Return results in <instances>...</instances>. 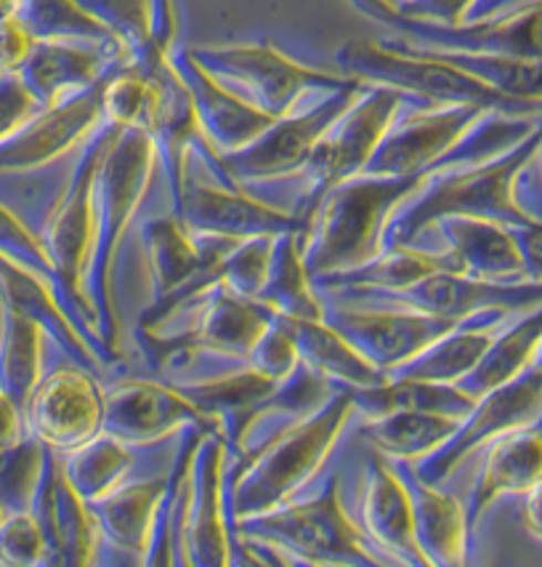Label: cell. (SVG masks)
I'll return each instance as SVG.
<instances>
[{"label": "cell", "mask_w": 542, "mask_h": 567, "mask_svg": "<svg viewBox=\"0 0 542 567\" xmlns=\"http://www.w3.org/2000/svg\"><path fill=\"white\" fill-rule=\"evenodd\" d=\"M542 144V123L524 142L492 161L473 166L445 168L426 182L413 200H407L394 216L386 233V248L418 246L420 237L431 233L441 219L466 216L521 227L534 219L519 200V182L538 157Z\"/></svg>", "instance_id": "6da1fadb"}, {"label": "cell", "mask_w": 542, "mask_h": 567, "mask_svg": "<svg viewBox=\"0 0 542 567\" xmlns=\"http://www.w3.org/2000/svg\"><path fill=\"white\" fill-rule=\"evenodd\" d=\"M439 171L415 176H354L335 184L316 206L303 235V261L312 280L348 272L378 259L386 233L407 200Z\"/></svg>", "instance_id": "7a4b0ae2"}, {"label": "cell", "mask_w": 542, "mask_h": 567, "mask_svg": "<svg viewBox=\"0 0 542 567\" xmlns=\"http://www.w3.org/2000/svg\"><path fill=\"white\" fill-rule=\"evenodd\" d=\"M157 163H160V155H157L149 134L138 128L112 125V136L96 168L94 248H91L88 269H85L83 280V293L94 309L96 331L112 352L117 347L112 269H115V256L125 229L134 221L144 197L149 193Z\"/></svg>", "instance_id": "3957f363"}, {"label": "cell", "mask_w": 542, "mask_h": 567, "mask_svg": "<svg viewBox=\"0 0 542 567\" xmlns=\"http://www.w3.org/2000/svg\"><path fill=\"white\" fill-rule=\"evenodd\" d=\"M354 415L352 392L335 389L325 405L277 434L248 464L229 466L231 523L261 517L295 501L325 466Z\"/></svg>", "instance_id": "277c9868"}, {"label": "cell", "mask_w": 542, "mask_h": 567, "mask_svg": "<svg viewBox=\"0 0 542 567\" xmlns=\"http://www.w3.org/2000/svg\"><path fill=\"white\" fill-rule=\"evenodd\" d=\"M335 59L343 75L359 83L402 91L423 104L479 107L505 117H542L540 104H527L500 94L471 72L455 68L445 56L402 41H348Z\"/></svg>", "instance_id": "5b68a950"}, {"label": "cell", "mask_w": 542, "mask_h": 567, "mask_svg": "<svg viewBox=\"0 0 542 567\" xmlns=\"http://www.w3.org/2000/svg\"><path fill=\"white\" fill-rule=\"evenodd\" d=\"M234 536L309 567H396L369 544L341 501L338 480L312 498L234 523Z\"/></svg>", "instance_id": "8992f818"}, {"label": "cell", "mask_w": 542, "mask_h": 567, "mask_svg": "<svg viewBox=\"0 0 542 567\" xmlns=\"http://www.w3.org/2000/svg\"><path fill=\"white\" fill-rule=\"evenodd\" d=\"M362 89L365 83L356 81L348 89L301 104L290 115L277 117L256 142L231 155H216L205 142L197 144V153L218 182L234 184V187L303 176L320 138L327 134L330 125L338 121L343 112L352 107Z\"/></svg>", "instance_id": "52a82bcc"}, {"label": "cell", "mask_w": 542, "mask_h": 567, "mask_svg": "<svg viewBox=\"0 0 542 567\" xmlns=\"http://www.w3.org/2000/svg\"><path fill=\"white\" fill-rule=\"evenodd\" d=\"M191 59L218 83L248 99L267 115L285 117L316 96L335 94L356 81L295 62L269 43H231L189 49Z\"/></svg>", "instance_id": "ba28073f"}, {"label": "cell", "mask_w": 542, "mask_h": 567, "mask_svg": "<svg viewBox=\"0 0 542 567\" xmlns=\"http://www.w3.org/2000/svg\"><path fill=\"white\" fill-rule=\"evenodd\" d=\"M352 6L375 24L392 30L396 41L415 49L542 62V0H524L455 28L402 17L388 0H352Z\"/></svg>", "instance_id": "9c48e42d"}, {"label": "cell", "mask_w": 542, "mask_h": 567, "mask_svg": "<svg viewBox=\"0 0 542 567\" xmlns=\"http://www.w3.org/2000/svg\"><path fill=\"white\" fill-rule=\"evenodd\" d=\"M413 102H418V99H409L402 91L386 89V85L365 83V89L354 99L352 107L330 125L327 134L314 147L306 171H303L306 193H303L301 203L293 210L301 224V243L322 197L335 184L365 174L375 150L381 147V142L392 131L399 112Z\"/></svg>", "instance_id": "30bf717a"}, {"label": "cell", "mask_w": 542, "mask_h": 567, "mask_svg": "<svg viewBox=\"0 0 542 567\" xmlns=\"http://www.w3.org/2000/svg\"><path fill=\"white\" fill-rule=\"evenodd\" d=\"M227 443L218 430H205L191 451L178 504L176 533L191 567H229L234 523L229 514Z\"/></svg>", "instance_id": "8fae6325"}, {"label": "cell", "mask_w": 542, "mask_h": 567, "mask_svg": "<svg viewBox=\"0 0 542 567\" xmlns=\"http://www.w3.org/2000/svg\"><path fill=\"white\" fill-rule=\"evenodd\" d=\"M335 305L354 307H399L431 315L449 322H468L489 312H527L542 305V286L538 282H489L476 277L441 269L423 277L420 282L394 293H333Z\"/></svg>", "instance_id": "7c38bea8"}, {"label": "cell", "mask_w": 542, "mask_h": 567, "mask_svg": "<svg viewBox=\"0 0 542 567\" xmlns=\"http://www.w3.org/2000/svg\"><path fill=\"white\" fill-rule=\"evenodd\" d=\"M492 112L455 104H407L399 112L365 174L369 176H415L445 171L449 153Z\"/></svg>", "instance_id": "4fadbf2b"}, {"label": "cell", "mask_w": 542, "mask_h": 567, "mask_svg": "<svg viewBox=\"0 0 542 567\" xmlns=\"http://www.w3.org/2000/svg\"><path fill=\"white\" fill-rule=\"evenodd\" d=\"M542 421V373L529 368L524 375L502 384L484 398L476 400L471 413L460 421L458 430L431 458L420 461L413 470L426 483H445L458 466L473 453L484 451L505 434L529 430Z\"/></svg>", "instance_id": "5bb4252c"}, {"label": "cell", "mask_w": 542, "mask_h": 567, "mask_svg": "<svg viewBox=\"0 0 542 567\" xmlns=\"http://www.w3.org/2000/svg\"><path fill=\"white\" fill-rule=\"evenodd\" d=\"M102 421L104 386L96 373L72 362L45 373L24 405L28 434L59 456L102 434Z\"/></svg>", "instance_id": "9a60e30c"}, {"label": "cell", "mask_w": 542, "mask_h": 567, "mask_svg": "<svg viewBox=\"0 0 542 567\" xmlns=\"http://www.w3.org/2000/svg\"><path fill=\"white\" fill-rule=\"evenodd\" d=\"M325 320L356 352L383 373L399 371L409 360L426 352L434 341L460 326L431 315L399 307H354L325 301Z\"/></svg>", "instance_id": "2e32d148"}, {"label": "cell", "mask_w": 542, "mask_h": 567, "mask_svg": "<svg viewBox=\"0 0 542 567\" xmlns=\"http://www.w3.org/2000/svg\"><path fill=\"white\" fill-rule=\"evenodd\" d=\"M115 72L67 102L38 110L17 134L0 142V176L41 171L70 155L72 150L83 147L104 125V89Z\"/></svg>", "instance_id": "e0dca14e"}, {"label": "cell", "mask_w": 542, "mask_h": 567, "mask_svg": "<svg viewBox=\"0 0 542 567\" xmlns=\"http://www.w3.org/2000/svg\"><path fill=\"white\" fill-rule=\"evenodd\" d=\"M174 214L197 237H221V240L240 243L250 237L301 233L293 210L258 200L234 184L195 179L189 171L184 174V187L174 203Z\"/></svg>", "instance_id": "ac0fdd59"}, {"label": "cell", "mask_w": 542, "mask_h": 567, "mask_svg": "<svg viewBox=\"0 0 542 567\" xmlns=\"http://www.w3.org/2000/svg\"><path fill=\"white\" fill-rule=\"evenodd\" d=\"M195 426L216 430L170 381L121 379L104 389L102 432L123 445H157Z\"/></svg>", "instance_id": "d6986e66"}, {"label": "cell", "mask_w": 542, "mask_h": 567, "mask_svg": "<svg viewBox=\"0 0 542 567\" xmlns=\"http://www.w3.org/2000/svg\"><path fill=\"white\" fill-rule=\"evenodd\" d=\"M131 62L121 45L83 43V41H35L24 68L17 72L38 107H54L67 99L94 89Z\"/></svg>", "instance_id": "ffe728a7"}, {"label": "cell", "mask_w": 542, "mask_h": 567, "mask_svg": "<svg viewBox=\"0 0 542 567\" xmlns=\"http://www.w3.org/2000/svg\"><path fill=\"white\" fill-rule=\"evenodd\" d=\"M174 68L187 85L191 107L200 123L202 138L216 155H231L248 147L263 131L274 123V117L258 110L248 99L218 83L195 62L187 51H174Z\"/></svg>", "instance_id": "44dd1931"}, {"label": "cell", "mask_w": 542, "mask_h": 567, "mask_svg": "<svg viewBox=\"0 0 542 567\" xmlns=\"http://www.w3.org/2000/svg\"><path fill=\"white\" fill-rule=\"evenodd\" d=\"M362 530L396 567H431L415 530L413 501L402 477L383 458H369L362 487Z\"/></svg>", "instance_id": "7402d4cb"}, {"label": "cell", "mask_w": 542, "mask_h": 567, "mask_svg": "<svg viewBox=\"0 0 542 567\" xmlns=\"http://www.w3.org/2000/svg\"><path fill=\"white\" fill-rule=\"evenodd\" d=\"M178 392L187 398L202 419L216 426L227 443V451L234 453L240 445L244 430L250 426L258 408L271 398L277 381L263 379L253 368L237 365L221 373L195 375L187 381H170Z\"/></svg>", "instance_id": "603a6c76"}, {"label": "cell", "mask_w": 542, "mask_h": 567, "mask_svg": "<svg viewBox=\"0 0 542 567\" xmlns=\"http://www.w3.org/2000/svg\"><path fill=\"white\" fill-rule=\"evenodd\" d=\"M484 451L466 504L471 530L500 498L527 496L542 485V426L505 434Z\"/></svg>", "instance_id": "cb8c5ba5"}, {"label": "cell", "mask_w": 542, "mask_h": 567, "mask_svg": "<svg viewBox=\"0 0 542 567\" xmlns=\"http://www.w3.org/2000/svg\"><path fill=\"white\" fill-rule=\"evenodd\" d=\"M431 229L439 235V250L449 256L455 272L489 282L527 280L513 229L505 224L452 216L436 221Z\"/></svg>", "instance_id": "d4e9b609"}, {"label": "cell", "mask_w": 542, "mask_h": 567, "mask_svg": "<svg viewBox=\"0 0 542 567\" xmlns=\"http://www.w3.org/2000/svg\"><path fill=\"white\" fill-rule=\"evenodd\" d=\"M0 307L41 326L45 339L54 341L72 365H81L96 375L104 368V362L96 358L85 336L72 322L67 309L62 307L54 288L3 256H0Z\"/></svg>", "instance_id": "484cf974"}, {"label": "cell", "mask_w": 542, "mask_h": 567, "mask_svg": "<svg viewBox=\"0 0 542 567\" xmlns=\"http://www.w3.org/2000/svg\"><path fill=\"white\" fill-rule=\"evenodd\" d=\"M405 483L415 512V530L423 557L431 567H468V525L466 504L449 496L439 485L426 483L413 464H394Z\"/></svg>", "instance_id": "4316f807"}, {"label": "cell", "mask_w": 542, "mask_h": 567, "mask_svg": "<svg viewBox=\"0 0 542 567\" xmlns=\"http://www.w3.org/2000/svg\"><path fill=\"white\" fill-rule=\"evenodd\" d=\"M174 480L176 466L165 477L123 483L110 496L88 504L98 538L110 544L112 549L128 554V557H144L165 498H168L170 487H174Z\"/></svg>", "instance_id": "83f0119b"}, {"label": "cell", "mask_w": 542, "mask_h": 567, "mask_svg": "<svg viewBox=\"0 0 542 567\" xmlns=\"http://www.w3.org/2000/svg\"><path fill=\"white\" fill-rule=\"evenodd\" d=\"M441 269H452L447 254L434 248L418 246H394L386 248L378 259L362 264V267L348 269L316 280V291L325 293H394L405 291V288L420 282L423 277L441 272Z\"/></svg>", "instance_id": "f1b7e54d"}, {"label": "cell", "mask_w": 542, "mask_h": 567, "mask_svg": "<svg viewBox=\"0 0 542 567\" xmlns=\"http://www.w3.org/2000/svg\"><path fill=\"white\" fill-rule=\"evenodd\" d=\"M505 315L489 312L481 318L460 322L455 331L441 336L434 341L426 352L409 360L399 371L388 373L394 379H415V381H431V384H455L458 386L462 379L473 373L484 352L492 344L494 333H498L500 322Z\"/></svg>", "instance_id": "f546056e"}, {"label": "cell", "mask_w": 542, "mask_h": 567, "mask_svg": "<svg viewBox=\"0 0 542 567\" xmlns=\"http://www.w3.org/2000/svg\"><path fill=\"white\" fill-rule=\"evenodd\" d=\"M301 365L338 389H365L388 379L373 362L362 358L327 320H290Z\"/></svg>", "instance_id": "4dcf8cb0"}, {"label": "cell", "mask_w": 542, "mask_h": 567, "mask_svg": "<svg viewBox=\"0 0 542 567\" xmlns=\"http://www.w3.org/2000/svg\"><path fill=\"white\" fill-rule=\"evenodd\" d=\"M542 347V305L521 312V318L508 328H498L492 344L484 352L479 365L468 379L460 381V389L468 398L479 400L502 384L524 375L534 368Z\"/></svg>", "instance_id": "1f68e13d"}, {"label": "cell", "mask_w": 542, "mask_h": 567, "mask_svg": "<svg viewBox=\"0 0 542 567\" xmlns=\"http://www.w3.org/2000/svg\"><path fill=\"white\" fill-rule=\"evenodd\" d=\"M348 392L356 415L362 419H381L388 413H436L462 421L476 405V400L455 384H431V381L394 379V375H388L383 384L348 389Z\"/></svg>", "instance_id": "d6a6232c"}, {"label": "cell", "mask_w": 542, "mask_h": 567, "mask_svg": "<svg viewBox=\"0 0 542 567\" xmlns=\"http://www.w3.org/2000/svg\"><path fill=\"white\" fill-rule=\"evenodd\" d=\"M258 301L280 318L325 320V296L316 291L303 261L301 233L280 235L274 240L269 275Z\"/></svg>", "instance_id": "836d02e7"}, {"label": "cell", "mask_w": 542, "mask_h": 567, "mask_svg": "<svg viewBox=\"0 0 542 567\" xmlns=\"http://www.w3.org/2000/svg\"><path fill=\"white\" fill-rule=\"evenodd\" d=\"M460 421L436 413H388L365 419L359 434L392 464H420L452 437Z\"/></svg>", "instance_id": "e575fe53"}, {"label": "cell", "mask_w": 542, "mask_h": 567, "mask_svg": "<svg viewBox=\"0 0 542 567\" xmlns=\"http://www.w3.org/2000/svg\"><path fill=\"white\" fill-rule=\"evenodd\" d=\"M64 480L85 504L110 496L123 483H128V474L134 470V453L121 440L110 434H96L94 440L75 447V451L59 456Z\"/></svg>", "instance_id": "d590c367"}, {"label": "cell", "mask_w": 542, "mask_h": 567, "mask_svg": "<svg viewBox=\"0 0 542 567\" xmlns=\"http://www.w3.org/2000/svg\"><path fill=\"white\" fill-rule=\"evenodd\" d=\"M43 344L45 333L41 326L0 307V389L22 408V413L45 375Z\"/></svg>", "instance_id": "8d00e7d4"}, {"label": "cell", "mask_w": 542, "mask_h": 567, "mask_svg": "<svg viewBox=\"0 0 542 567\" xmlns=\"http://www.w3.org/2000/svg\"><path fill=\"white\" fill-rule=\"evenodd\" d=\"M19 22L35 41H83L121 45L112 32L85 14L75 0H19ZM123 49V45H121Z\"/></svg>", "instance_id": "74e56055"}, {"label": "cell", "mask_w": 542, "mask_h": 567, "mask_svg": "<svg viewBox=\"0 0 542 567\" xmlns=\"http://www.w3.org/2000/svg\"><path fill=\"white\" fill-rule=\"evenodd\" d=\"M75 3L121 41L131 64L144 72L163 68L152 56V0H75Z\"/></svg>", "instance_id": "f35d334b"}, {"label": "cell", "mask_w": 542, "mask_h": 567, "mask_svg": "<svg viewBox=\"0 0 542 567\" xmlns=\"http://www.w3.org/2000/svg\"><path fill=\"white\" fill-rule=\"evenodd\" d=\"M45 453L49 447L32 434L0 451V509L6 514L30 512L43 477Z\"/></svg>", "instance_id": "ab89813d"}, {"label": "cell", "mask_w": 542, "mask_h": 567, "mask_svg": "<svg viewBox=\"0 0 542 567\" xmlns=\"http://www.w3.org/2000/svg\"><path fill=\"white\" fill-rule=\"evenodd\" d=\"M0 256L49 282V286L56 291L59 301H62L59 275H56L54 264H51V256L43 246L41 235L19 219V216L9 206H6V203H0Z\"/></svg>", "instance_id": "60d3db41"}, {"label": "cell", "mask_w": 542, "mask_h": 567, "mask_svg": "<svg viewBox=\"0 0 542 567\" xmlns=\"http://www.w3.org/2000/svg\"><path fill=\"white\" fill-rule=\"evenodd\" d=\"M274 240L277 237H250V240L237 243L221 264V286L244 299L258 301L269 275Z\"/></svg>", "instance_id": "b9f144b4"}, {"label": "cell", "mask_w": 542, "mask_h": 567, "mask_svg": "<svg viewBox=\"0 0 542 567\" xmlns=\"http://www.w3.org/2000/svg\"><path fill=\"white\" fill-rule=\"evenodd\" d=\"M200 432H205V426H195V430H189V437H187L189 443H184L181 453H178L174 487H170L168 498H165V504L160 509V517H157V523H155V530H152L149 546L142 557L144 567H176V549H174L176 509H178V498H181L184 477H187V470H189L191 451H195V443H197V437H200Z\"/></svg>", "instance_id": "7bdbcfd3"}, {"label": "cell", "mask_w": 542, "mask_h": 567, "mask_svg": "<svg viewBox=\"0 0 542 567\" xmlns=\"http://www.w3.org/2000/svg\"><path fill=\"white\" fill-rule=\"evenodd\" d=\"M244 365L253 368V371L261 373L263 379L277 381V384H282V381L299 371L301 358L299 349H295V339L293 331H290L288 318L274 315L271 326L263 331L261 339L256 341V347L250 349Z\"/></svg>", "instance_id": "ee69618b"}, {"label": "cell", "mask_w": 542, "mask_h": 567, "mask_svg": "<svg viewBox=\"0 0 542 567\" xmlns=\"http://www.w3.org/2000/svg\"><path fill=\"white\" fill-rule=\"evenodd\" d=\"M45 538L32 512L6 514L0 525V567H43Z\"/></svg>", "instance_id": "f6af8a7d"}, {"label": "cell", "mask_w": 542, "mask_h": 567, "mask_svg": "<svg viewBox=\"0 0 542 567\" xmlns=\"http://www.w3.org/2000/svg\"><path fill=\"white\" fill-rule=\"evenodd\" d=\"M38 110L41 107H38V102L30 96L22 81L17 75H6L0 81V142L17 134Z\"/></svg>", "instance_id": "bcb514c9"}, {"label": "cell", "mask_w": 542, "mask_h": 567, "mask_svg": "<svg viewBox=\"0 0 542 567\" xmlns=\"http://www.w3.org/2000/svg\"><path fill=\"white\" fill-rule=\"evenodd\" d=\"M476 6H479V0H413V3L394 6V9L402 17L455 28V24H462L471 19Z\"/></svg>", "instance_id": "7dc6e473"}, {"label": "cell", "mask_w": 542, "mask_h": 567, "mask_svg": "<svg viewBox=\"0 0 542 567\" xmlns=\"http://www.w3.org/2000/svg\"><path fill=\"white\" fill-rule=\"evenodd\" d=\"M35 38L30 35L19 19L0 22V72L3 75H17L32 54Z\"/></svg>", "instance_id": "c3c4849f"}, {"label": "cell", "mask_w": 542, "mask_h": 567, "mask_svg": "<svg viewBox=\"0 0 542 567\" xmlns=\"http://www.w3.org/2000/svg\"><path fill=\"white\" fill-rule=\"evenodd\" d=\"M515 246H519L521 261H524V277L529 282L542 286V219L534 216L529 224L511 227Z\"/></svg>", "instance_id": "681fc988"}, {"label": "cell", "mask_w": 542, "mask_h": 567, "mask_svg": "<svg viewBox=\"0 0 542 567\" xmlns=\"http://www.w3.org/2000/svg\"><path fill=\"white\" fill-rule=\"evenodd\" d=\"M229 567H290V563L274 549H267V546L250 544V540L234 536Z\"/></svg>", "instance_id": "f907efd6"}, {"label": "cell", "mask_w": 542, "mask_h": 567, "mask_svg": "<svg viewBox=\"0 0 542 567\" xmlns=\"http://www.w3.org/2000/svg\"><path fill=\"white\" fill-rule=\"evenodd\" d=\"M24 437H28V424H24L22 408L0 389V451L17 445Z\"/></svg>", "instance_id": "816d5d0a"}, {"label": "cell", "mask_w": 542, "mask_h": 567, "mask_svg": "<svg viewBox=\"0 0 542 567\" xmlns=\"http://www.w3.org/2000/svg\"><path fill=\"white\" fill-rule=\"evenodd\" d=\"M521 523H524L529 536L542 540V485H538L534 491H529L524 496V506H521Z\"/></svg>", "instance_id": "f5cc1de1"}, {"label": "cell", "mask_w": 542, "mask_h": 567, "mask_svg": "<svg viewBox=\"0 0 542 567\" xmlns=\"http://www.w3.org/2000/svg\"><path fill=\"white\" fill-rule=\"evenodd\" d=\"M515 3H524V0H479V6H476V9H473L471 19L498 14V11L511 9V6H515Z\"/></svg>", "instance_id": "db71d44e"}, {"label": "cell", "mask_w": 542, "mask_h": 567, "mask_svg": "<svg viewBox=\"0 0 542 567\" xmlns=\"http://www.w3.org/2000/svg\"><path fill=\"white\" fill-rule=\"evenodd\" d=\"M19 14V0H0V22H9Z\"/></svg>", "instance_id": "11a10c76"}, {"label": "cell", "mask_w": 542, "mask_h": 567, "mask_svg": "<svg viewBox=\"0 0 542 567\" xmlns=\"http://www.w3.org/2000/svg\"><path fill=\"white\" fill-rule=\"evenodd\" d=\"M178 504H181V498H178ZM176 517H178V509H176ZM174 549H176V567H191V563L187 559V551H184V546H181V540H178L176 530H174Z\"/></svg>", "instance_id": "9f6ffc18"}, {"label": "cell", "mask_w": 542, "mask_h": 567, "mask_svg": "<svg viewBox=\"0 0 542 567\" xmlns=\"http://www.w3.org/2000/svg\"><path fill=\"white\" fill-rule=\"evenodd\" d=\"M534 368H538V371L542 373V347H540V352H538V360H534Z\"/></svg>", "instance_id": "6f0895ef"}, {"label": "cell", "mask_w": 542, "mask_h": 567, "mask_svg": "<svg viewBox=\"0 0 542 567\" xmlns=\"http://www.w3.org/2000/svg\"><path fill=\"white\" fill-rule=\"evenodd\" d=\"M392 6H402V3H413V0H388Z\"/></svg>", "instance_id": "680465c9"}, {"label": "cell", "mask_w": 542, "mask_h": 567, "mask_svg": "<svg viewBox=\"0 0 542 567\" xmlns=\"http://www.w3.org/2000/svg\"><path fill=\"white\" fill-rule=\"evenodd\" d=\"M534 161H538L540 166H542V144H540V150H538V157H534Z\"/></svg>", "instance_id": "91938a15"}, {"label": "cell", "mask_w": 542, "mask_h": 567, "mask_svg": "<svg viewBox=\"0 0 542 567\" xmlns=\"http://www.w3.org/2000/svg\"><path fill=\"white\" fill-rule=\"evenodd\" d=\"M3 519H6V512H3V509H0V525H3Z\"/></svg>", "instance_id": "94428289"}, {"label": "cell", "mask_w": 542, "mask_h": 567, "mask_svg": "<svg viewBox=\"0 0 542 567\" xmlns=\"http://www.w3.org/2000/svg\"><path fill=\"white\" fill-rule=\"evenodd\" d=\"M3 78H6V75H3V72H0V81H3Z\"/></svg>", "instance_id": "6125c7cd"}]
</instances>
